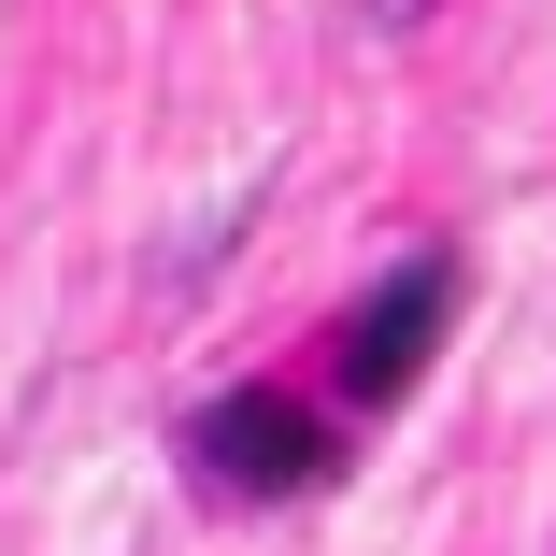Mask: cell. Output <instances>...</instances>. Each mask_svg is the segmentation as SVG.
<instances>
[{
    "instance_id": "1",
    "label": "cell",
    "mask_w": 556,
    "mask_h": 556,
    "mask_svg": "<svg viewBox=\"0 0 556 556\" xmlns=\"http://www.w3.org/2000/svg\"><path fill=\"white\" fill-rule=\"evenodd\" d=\"M442 314H457V257L428 243V257H400V271H386V286L357 300V328H343V400H371V414H386V400H400V386L428 371Z\"/></svg>"
},
{
    "instance_id": "2",
    "label": "cell",
    "mask_w": 556,
    "mask_h": 556,
    "mask_svg": "<svg viewBox=\"0 0 556 556\" xmlns=\"http://www.w3.org/2000/svg\"><path fill=\"white\" fill-rule=\"evenodd\" d=\"M200 471L243 485V500H300V485H328V428L286 386H229V400L200 414Z\"/></svg>"
},
{
    "instance_id": "3",
    "label": "cell",
    "mask_w": 556,
    "mask_h": 556,
    "mask_svg": "<svg viewBox=\"0 0 556 556\" xmlns=\"http://www.w3.org/2000/svg\"><path fill=\"white\" fill-rule=\"evenodd\" d=\"M371 15H386V29H400V15H428V0H371Z\"/></svg>"
}]
</instances>
